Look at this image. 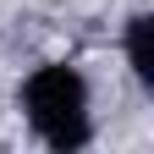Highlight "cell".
I'll list each match as a JSON object with an SVG mask.
<instances>
[{"mask_svg": "<svg viewBox=\"0 0 154 154\" xmlns=\"http://www.w3.org/2000/svg\"><path fill=\"white\" fill-rule=\"evenodd\" d=\"M127 61L138 72V83L154 88V17H132L127 22Z\"/></svg>", "mask_w": 154, "mask_h": 154, "instance_id": "cell-2", "label": "cell"}, {"mask_svg": "<svg viewBox=\"0 0 154 154\" xmlns=\"http://www.w3.org/2000/svg\"><path fill=\"white\" fill-rule=\"evenodd\" d=\"M22 110H28V127L44 138L55 154H77L94 138V116H88V83L77 66H38L28 83H22Z\"/></svg>", "mask_w": 154, "mask_h": 154, "instance_id": "cell-1", "label": "cell"}]
</instances>
